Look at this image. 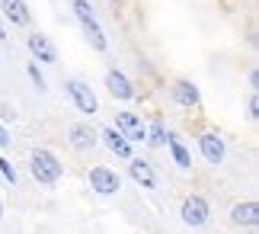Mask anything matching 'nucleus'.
Returning <instances> with one entry per match:
<instances>
[{"label": "nucleus", "instance_id": "17", "mask_svg": "<svg viewBox=\"0 0 259 234\" xmlns=\"http://www.w3.org/2000/svg\"><path fill=\"white\" fill-rule=\"evenodd\" d=\"M166 138H170V131H166V125H163V122L160 119H154L151 122V125H147V145H151V148H166Z\"/></svg>", "mask_w": 259, "mask_h": 234}, {"label": "nucleus", "instance_id": "24", "mask_svg": "<svg viewBox=\"0 0 259 234\" xmlns=\"http://www.w3.org/2000/svg\"><path fill=\"white\" fill-rule=\"evenodd\" d=\"M250 87H253V90H256V87H259V71H256V68H253V71H250Z\"/></svg>", "mask_w": 259, "mask_h": 234}, {"label": "nucleus", "instance_id": "1", "mask_svg": "<svg viewBox=\"0 0 259 234\" xmlns=\"http://www.w3.org/2000/svg\"><path fill=\"white\" fill-rule=\"evenodd\" d=\"M29 174H32V180L38 186H58L61 177H64V164H61V157H58L55 151L35 148L32 154H29Z\"/></svg>", "mask_w": 259, "mask_h": 234}, {"label": "nucleus", "instance_id": "14", "mask_svg": "<svg viewBox=\"0 0 259 234\" xmlns=\"http://www.w3.org/2000/svg\"><path fill=\"white\" fill-rule=\"evenodd\" d=\"M0 13H4L7 23H13L16 29H26L32 23V13H29L26 0H0Z\"/></svg>", "mask_w": 259, "mask_h": 234}, {"label": "nucleus", "instance_id": "13", "mask_svg": "<svg viewBox=\"0 0 259 234\" xmlns=\"http://www.w3.org/2000/svg\"><path fill=\"white\" fill-rule=\"evenodd\" d=\"M99 145H106L109 151H112L115 157H122L128 160L132 157V141H128L122 131H118L115 125H106V128H99Z\"/></svg>", "mask_w": 259, "mask_h": 234}, {"label": "nucleus", "instance_id": "18", "mask_svg": "<svg viewBox=\"0 0 259 234\" xmlns=\"http://www.w3.org/2000/svg\"><path fill=\"white\" fill-rule=\"evenodd\" d=\"M71 10H74V16H77V23H80V26L96 19V10H93L90 0H71Z\"/></svg>", "mask_w": 259, "mask_h": 234}, {"label": "nucleus", "instance_id": "20", "mask_svg": "<svg viewBox=\"0 0 259 234\" xmlns=\"http://www.w3.org/2000/svg\"><path fill=\"white\" fill-rule=\"evenodd\" d=\"M0 177H4L7 183H10V186H16V167H13V160H10V157H0Z\"/></svg>", "mask_w": 259, "mask_h": 234}, {"label": "nucleus", "instance_id": "5", "mask_svg": "<svg viewBox=\"0 0 259 234\" xmlns=\"http://www.w3.org/2000/svg\"><path fill=\"white\" fill-rule=\"evenodd\" d=\"M87 186L93 189L96 196H118V192H122V177H118L112 167L96 164V167L87 170Z\"/></svg>", "mask_w": 259, "mask_h": 234}, {"label": "nucleus", "instance_id": "25", "mask_svg": "<svg viewBox=\"0 0 259 234\" xmlns=\"http://www.w3.org/2000/svg\"><path fill=\"white\" fill-rule=\"evenodd\" d=\"M4 39H7V29H4V26H0V42H4Z\"/></svg>", "mask_w": 259, "mask_h": 234}, {"label": "nucleus", "instance_id": "19", "mask_svg": "<svg viewBox=\"0 0 259 234\" xmlns=\"http://www.w3.org/2000/svg\"><path fill=\"white\" fill-rule=\"evenodd\" d=\"M26 74H29V80H32V87L38 90V93H48V80H45L42 71H38V61H29V64H26Z\"/></svg>", "mask_w": 259, "mask_h": 234}, {"label": "nucleus", "instance_id": "11", "mask_svg": "<svg viewBox=\"0 0 259 234\" xmlns=\"http://www.w3.org/2000/svg\"><path fill=\"white\" fill-rule=\"evenodd\" d=\"M170 93H173V103L183 106V109H198V106H202V90H198L192 80H186V77L173 80Z\"/></svg>", "mask_w": 259, "mask_h": 234}, {"label": "nucleus", "instance_id": "9", "mask_svg": "<svg viewBox=\"0 0 259 234\" xmlns=\"http://www.w3.org/2000/svg\"><path fill=\"white\" fill-rule=\"evenodd\" d=\"M112 125L122 131V135L132 141V145H144L147 125L141 122V116H138V113H128V109H122V113H115V122H112Z\"/></svg>", "mask_w": 259, "mask_h": 234}, {"label": "nucleus", "instance_id": "21", "mask_svg": "<svg viewBox=\"0 0 259 234\" xmlns=\"http://www.w3.org/2000/svg\"><path fill=\"white\" fill-rule=\"evenodd\" d=\"M246 119L259 122V93H256V90L250 93V99H246Z\"/></svg>", "mask_w": 259, "mask_h": 234}, {"label": "nucleus", "instance_id": "15", "mask_svg": "<svg viewBox=\"0 0 259 234\" xmlns=\"http://www.w3.org/2000/svg\"><path fill=\"white\" fill-rule=\"evenodd\" d=\"M83 36L93 52H109V39L103 32V26H99V19H93V23H83Z\"/></svg>", "mask_w": 259, "mask_h": 234}, {"label": "nucleus", "instance_id": "27", "mask_svg": "<svg viewBox=\"0 0 259 234\" xmlns=\"http://www.w3.org/2000/svg\"><path fill=\"white\" fill-rule=\"evenodd\" d=\"M109 4H112V7H118V4H122V0H109Z\"/></svg>", "mask_w": 259, "mask_h": 234}, {"label": "nucleus", "instance_id": "7", "mask_svg": "<svg viewBox=\"0 0 259 234\" xmlns=\"http://www.w3.org/2000/svg\"><path fill=\"white\" fill-rule=\"evenodd\" d=\"M67 145L77 154H90V151L99 148V131L90 122H74V125H67Z\"/></svg>", "mask_w": 259, "mask_h": 234}, {"label": "nucleus", "instance_id": "8", "mask_svg": "<svg viewBox=\"0 0 259 234\" xmlns=\"http://www.w3.org/2000/svg\"><path fill=\"white\" fill-rule=\"evenodd\" d=\"M26 48H29V55H32V61H38V64H58V48L45 32H29Z\"/></svg>", "mask_w": 259, "mask_h": 234}, {"label": "nucleus", "instance_id": "26", "mask_svg": "<svg viewBox=\"0 0 259 234\" xmlns=\"http://www.w3.org/2000/svg\"><path fill=\"white\" fill-rule=\"evenodd\" d=\"M0 221H4V202H0Z\"/></svg>", "mask_w": 259, "mask_h": 234}, {"label": "nucleus", "instance_id": "10", "mask_svg": "<svg viewBox=\"0 0 259 234\" xmlns=\"http://www.w3.org/2000/svg\"><path fill=\"white\" fill-rule=\"evenodd\" d=\"M231 225L243 228V231H256L259 228V202L256 199H243L231 206Z\"/></svg>", "mask_w": 259, "mask_h": 234}, {"label": "nucleus", "instance_id": "16", "mask_svg": "<svg viewBox=\"0 0 259 234\" xmlns=\"http://www.w3.org/2000/svg\"><path fill=\"white\" fill-rule=\"evenodd\" d=\"M166 148H170V154H173V164L179 167V170H189L192 167V154H189V148L179 141L173 131H170V138H166Z\"/></svg>", "mask_w": 259, "mask_h": 234}, {"label": "nucleus", "instance_id": "12", "mask_svg": "<svg viewBox=\"0 0 259 234\" xmlns=\"http://www.w3.org/2000/svg\"><path fill=\"white\" fill-rule=\"evenodd\" d=\"M128 177H132L141 189H157V170L151 160H144V157H128Z\"/></svg>", "mask_w": 259, "mask_h": 234}, {"label": "nucleus", "instance_id": "22", "mask_svg": "<svg viewBox=\"0 0 259 234\" xmlns=\"http://www.w3.org/2000/svg\"><path fill=\"white\" fill-rule=\"evenodd\" d=\"M0 122H4V125L7 122H16V109L13 106H0Z\"/></svg>", "mask_w": 259, "mask_h": 234}, {"label": "nucleus", "instance_id": "23", "mask_svg": "<svg viewBox=\"0 0 259 234\" xmlns=\"http://www.w3.org/2000/svg\"><path fill=\"white\" fill-rule=\"evenodd\" d=\"M10 145H13V138H10V131H7V125H4V122H0V148H10Z\"/></svg>", "mask_w": 259, "mask_h": 234}, {"label": "nucleus", "instance_id": "6", "mask_svg": "<svg viewBox=\"0 0 259 234\" xmlns=\"http://www.w3.org/2000/svg\"><path fill=\"white\" fill-rule=\"evenodd\" d=\"M106 90H109V96L118 99V103H132V99H138V87H135V80L125 74V71H118V68H109L106 71Z\"/></svg>", "mask_w": 259, "mask_h": 234}, {"label": "nucleus", "instance_id": "4", "mask_svg": "<svg viewBox=\"0 0 259 234\" xmlns=\"http://www.w3.org/2000/svg\"><path fill=\"white\" fill-rule=\"evenodd\" d=\"M179 218H183L186 228H205L208 221H211V206H208L205 196H198V192H189V196L183 199V206H179Z\"/></svg>", "mask_w": 259, "mask_h": 234}, {"label": "nucleus", "instance_id": "2", "mask_svg": "<svg viewBox=\"0 0 259 234\" xmlns=\"http://www.w3.org/2000/svg\"><path fill=\"white\" fill-rule=\"evenodd\" d=\"M61 87H64L67 99L77 106V113H83V116H90V119L99 113V96L93 93V87H90L87 80H80V77H67Z\"/></svg>", "mask_w": 259, "mask_h": 234}, {"label": "nucleus", "instance_id": "3", "mask_svg": "<svg viewBox=\"0 0 259 234\" xmlns=\"http://www.w3.org/2000/svg\"><path fill=\"white\" fill-rule=\"evenodd\" d=\"M198 154L208 167H221L227 160V141L218 128H202L198 131Z\"/></svg>", "mask_w": 259, "mask_h": 234}]
</instances>
